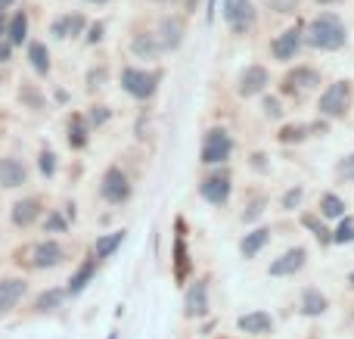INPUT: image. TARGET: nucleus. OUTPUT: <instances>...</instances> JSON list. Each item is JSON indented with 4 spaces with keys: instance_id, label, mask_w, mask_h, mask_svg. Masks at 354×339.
<instances>
[{
    "instance_id": "nucleus-23",
    "label": "nucleus",
    "mask_w": 354,
    "mask_h": 339,
    "mask_svg": "<svg viewBox=\"0 0 354 339\" xmlns=\"http://www.w3.org/2000/svg\"><path fill=\"white\" fill-rule=\"evenodd\" d=\"M28 59H31V66H35L37 75H47L50 72V53H47V47H44L41 41H31L28 44Z\"/></svg>"
},
{
    "instance_id": "nucleus-51",
    "label": "nucleus",
    "mask_w": 354,
    "mask_h": 339,
    "mask_svg": "<svg viewBox=\"0 0 354 339\" xmlns=\"http://www.w3.org/2000/svg\"><path fill=\"white\" fill-rule=\"evenodd\" d=\"M153 3H165V0H153Z\"/></svg>"
},
{
    "instance_id": "nucleus-40",
    "label": "nucleus",
    "mask_w": 354,
    "mask_h": 339,
    "mask_svg": "<svg viewBox=\"0 0 354 339\" xmlns=\"http://www.w3.org/2000/svg\"><path fill=\"white\" fill-rule=\"evenodd\" d=\"M81 28H84V19H81V16H68V35H78Z\"/></svg>"
},
{
    "instance_id": "nucleus-4",
    "label": "nucleus",
    "mask_w": 354,
    "mask_h": 339,
    "mask_svg": "<svg viewBox=\"0 0 354 339\" xmlns=\"http://www.w3.org/2000/svg\"><path fill=\"white\" fill-rule=\"evenodd\" d=\"M230 149H233L230 134L224 128H212L205 137V147H202V162H212V165L214 162H224L230 156Z\"/></svg>"
},
{
    "instance_id": "nucleus-15",
    "label": "nucleus",
    "mask_w": 354,
    "mask_h": 339,
    "mask_svg": "<svg viewBox=\"0 0 354 339\" xmlns=\"http://www.w3.org/2000/svg\"><path fill=\"white\" fill-rule=\"evenodd\" d=\"M187 315H193V318L208 315V293H205V284H202V280L187 290Z\"/></svg>"
},
{
    "instance_id": "nucleus-25",
    "label": "nucleus",
    "mask_w": 354,
    "mask_h": 339,
    "mask_svg": "<svg viewBox=\"0 0 354 339\" xmlns=\"http://www.w3.org/2000/svg\"><path fill=\"white\" fill-rule=\"evenodd\" d=\"M93 271H97V265H93V262H84V265H81L78 271H75V277L68 280V293H72V296H78V293L84 290L87 284H91Z\"/></svg>"
},
{
    "instance_id": "nucleus-30",
    "label": "nucleus",
    "mask_w": 354,
    "mask_h": 339,
    "mask_svg": "<svg viewBox=\"0 0 354 339\" xmlns=\"http://www.w3.org/2000/svg\"><path fill=\"white\" fill-rule=\"evenodd\" d=\"M354 240V218L342 215V224L333 230V243H351Z\"/></svg>"
},
{
    "instance_id": "nucleus-49",
    "label": "nucleus",
    "mask_w": 354,
    "mask_h": 339,
    "mask_svg": "<svg viewBox=\"0 0 354 339\" xmlns=\"http://www.w3.org/2000/svg\"><path fill=\"white\" fill-rule=\"evenodd\" d=\"M348 284H351V286H354V274H348Z\"/></svg>"
},
{
    "instance_id": "nucleus-12",
    "label": "nucleus",
    "mask_w": 354,
    "mask_h": 339,
    "mask_svg": "<svg viewBox=\"0 0 354 339\" xmlns=\"http://www.w3.org/2000/svg\"><path fill=\"white\" fill-rule=\"evenodd\" d=\"M22 296H25V280H19V277L0 280V311H10Z\"/></svg>"
},
{
    "instance_id": "nucleus-21",
    "label": "nucleus",
    "mask_w": 354,
    "mask_h": 339,
    "mask_svg": "<svg viewBox=\"0 0 354 339\" xmlns=\"http://www.w3.org/2000/svg\"><path fill=\"white\" fill-rule=\"evenodd\" d=\"M301 305H305V309H301V311H305V315H314V318H317V315H324V311L330 309V302H326V296H324V293H320V290H314V286H308V290H305V296H301Z\"/></svg>"
},
{
    "instance_id": "nucleus-46",
    "label": "nucleus",
    "mask_w": 354,
    "mask_h": 339,
    "mask_svg": "<svg viewBox=\"0 0 354 339\" xmlns=\"http://www.w3.org/2000/svg\"><path fill=\"white\" fill-rule=\"evenodd\" d=\"M6 35V19H3V10H0V37Z\"/></svg>"
},
{
    "instance_id": "nucleus-31",
    "label": "nucleus",
    "mask_w": 354,
    "mask_h": 339,
    "mask_svg": "<svg viewBox=\"0 0 354 339\" xmlns=\"http://www.w3.org/2000/svg\"><path fill=\"white\" fill-rule=\"evenodd\" d=\"M174 259H177V280H183L189 271V262H187V246H183L180 237H177V246H174Z\"/></svg>"
},
{
    "instance_id": "nucleus-10",
    "label": "nucleus",
    "mask_w": 354,
    "mask_h": 339,
    "mask_svg": "<svg viewBox=\"0 0 354 339\" xmlns=\"http://www.w3.org/2000/svg\"><path fill=\"white\" fill-rule=\"evenodd\" d=\"M62 259H66V249H62L59 243L47 240V243H41V246H35L31 265H35V268H56Z\"/></svg>"
},
{
    "instance_id": "nucleus-34",
    "label": "nucleus",
    "mask_w": 354,
    "mask_h": 339,
    "mask_svg": "<svg viewBox=\"0 0 354 339\" xmlns=\"http://www.w3.org/2000/svg\"><path fill=\"white\" fill-rule=\"evenodd\" d=\"M301 196H305V190H301V187H292V190L283 196V209H299Z\"/></svg>"
},
{
    "instance_id": "nucleus-3",
    "label": "nucleus",
    "mask_w": 354,
    "mask_h": 339,
    "mask_svg": "<svg viewBox=\"0 0 354 339\" xmlns=\"http://www.w3.org/2000/svg\"><path fill=\"white\" fill-rule=\"evenodd\" d=\"M348 103H351V84L348 81H336L330 91L320 97V112L326 118H342L348 112Z\"/></svg>"
},
{
    "instance_id": "nucleus-24",
    "label": "nucleus",
    "mask_w": 354,
    "mask_h": 339,
    "mask_svg": "<svg viewBox=\"0 0 354 339\" xmlns=\"http://www.w3.org/2000/svg\"><path fill=\"white\" fill-rule=\"evenodd\" d=\"M134 53H137V56H143V59H153V56H159V53H162L159 37H153V35H140V37H134Z\"/></svg>"
},
{
    "instance_id": "nucleus-43",
    "label": "nucleus",
    "mask_w": 354,
    "mask_h": 339,
    "mask_svg": "<svg viewBox=\"0 0 354 339\" xmlns=\"http://www.w3.org/2000/svg\"><path fill=\"white\" fill-rule=\"evenodd\" d=\"M100 37H103V25H91V35H87V41H91V44H97L100 41Z\"/></svg>"
},
{
    "instance_id": "nucleus-8",
    "label": "nucleus",
    "mask_w": 354,
    "mask_h": 339,
    "mask_svg": "<svg viewBox=\"0 0 354 339\" xmlns=\"http://www.w3.org/2000/svg\"><path fill=\"white\" fill-rule=\"evenodd\" d=\"M264 87H268V68L264 66H249L239 75V93H243V97H255Z\"/></svg>"
},
{
    "instance_id": "nucleus-13",
    "label": "nucleus",
    "mask_w": 354,
    "mask_h": 339,
    "mask_svg": "<svg viewBox=\"0 0 354 339\" xmlns=\"http://www.w3.org/2000/svg\"><path fill=\"white\" fill-rule=\"evenodd\" d=\"M28 172H25L22 162L16 159H0V184L3 187H22Z\"/></svg>"
},
{
    "instance_id": "nucleus-45",
    "label": "nucleus",
    "mask_w": 354,
    "mask_h": 339,
    "mask_svg": "<svg viewBox=\"0 0 354 339\" xmlns=\"http://www.w3.org/2000/svg\"><path fill=\"white\" fill-rule=\"evenodd\" d=\"M10 50H12V44H10V41H0V62L10 59Z\"/></svg>"
},
{
    "instance_id": "nucleus-29",
    "label": "nucleus",
    "mask_w": 354,
    "mask_h": 339,
    "mask_svg": "<svg viewBox=\"0 0 354 339\" xmlns=\"http://www.w3.org/2000/svg\"><path fill=\"white\" fill-rule=\"evenodd\" d=\"M62 299H66V293H62V290H50V293H44V296L37 299L35 309H37V311H53L56 305L62 302Z\"/></svg>"
},
{
    "instance_id": "nucleus-7",
    "label": "nucleus",
    "mask_w": 354,
    "mask_h": 339,
    "mask_svg": "<svg viewBox=\"0 0 354 339\" xmlns=\"http://www.w3.org/2000/svg\"><path fill=\"white\" fill-rule=\"evenodd\" d=\"M131 193V184L128 178H124L122 168H109V172L103 174V196L109 199V203H124Z\"/></svg>"
},
{
    "instance_id": "nucleus-50",
    "label": "nucleus",
    "mask_w": 354,
    "mask_h": 339,
    "mask_svg": "<svg viewBox=\"0 0 354 339\" xmlns=\"http://www.w3.org/2000/svg\"><path fill=\"white\" fill-rule=\"evenodd\" d=\"M91 3H106V0H91Z\"/></svg>"
},
{
    "instance_id": "nucleus-20",
    "label": "nucleus",
    "mask_w": 354,
    "mask_h": 339,
    "mask_svg": "<svg viewBox=\"0 0 354 339\" xmlns=\"http://www.w3.org/2000/svg\"><path fill=\"white\" fill-rule=\"evenodd\" d=\"M286 84L295 87V91H311V87L320 84V75L314 68H295V72H289Z\"/></svg>"
},
{
    "instance_id": "nucleus-42",
    "label": "nucleus",
    "mask_w": 354,
    "mask_h": 339,
    "mask_svg": "<svg viewBox=\"0 0 354 339\" xmlns=\"http://www.w3.org/2000/svg\"><path fill=\"white\" fill-rule=\"evenodd\" d=\"M47 230H66V221L59 215H50L47 218Z\"/></svg>"
},
{
    "instance_id": "nucleus-6",
    "label": "nucleus",
    "mask_w": 354,
    "mask_h": 339,
    "mask_svg": "<svg viewBox=\"0 0 354 339\" xmlns=\"http://www.w3.org/2000/svg\"><path fill=\"white\" fill-rule=\"evenodd\" d=\"M305 259H308L305 249H301V246H292L289 253H283L277 262H270V274H274V277H292V274L301 271Z\"/></svg>"
},
{
    "instance_id": "nucleus-28",
    "label": "nucleus",
    "mask_w": 354,
    "mask_h": 339,
    "mask_svg": "<svg viewBox=\"0 0 354 339\" xmlns=\"http://www.w3.org/2000/svg\"><path fill=\"white\" fill-rule=\"evenodd\" d=\"M68 143L72 147H84L87 143V128L81 118H72V125H68Z\"/></svg>"
},
{
    "instance_id": "nucleus-27",
    "label": "nucleus",
    "mask_w": 354,
    "mask_h": 339,
    "mask_svg": "<svg viewBox=\"0 0 354 339\" xmlns=\"http://www.w3.org/2000/svg\"><path fill=\"white\" fill-rule=\"evenodd\" d=\"M301 224H305L308 230H314V237H317V243H320V246H326V243L333 240V237H330V230H326L324 224H320V218H314V215H301Z\"/></svg>"
},
{
    "instance_id": "nucleus-17",
    "label": "nucleus",
    "mask_w": 354,
    "mask_h": 339,
    "mask_svg": "<svg viewBox=\"0 0 354 339\" xmlns=\"http://www.w3.org/2000/svg\"><path fill=\"white\" fill-rule=\"evenodd\" d=\"M268 237H270L268 228H258V230H252V234H245L243 243H239V253H243L245 259H255V255L268 246Z\"/></svg>"
},
{
    "instance_id": "nucleus-38",
    "label": "nucleus",
    "mask_w": 354,
    "mask_h": 339,
    "mask_svg": "<svg viewBox=\"0 0 354 339\" xmlns=\"http://www.w3.org/2000/svg\"><path fill=\"white\" fill-rule=\"evenodd\" d=\"M305 134H308V128H286L280 134V140H301Z\"/></svg>"
},
{
    "instance_id": "nucleus-18",
    "label": "nucleus",
    "mask_w": 354,
    "mask_h": 339,
    "mask_svg": "<svg viewBox=\"0 0 354 339\" xmlns=\"http://www.w3.org/2000/svg\"><path fill=\"white\" fill-rule=\"evenodd\" d=\"M25 37H28V12H16V16L6 22V41H10L12 47H19Z\"/></svg>"
},
{
    "instance_id": "nucleus-5",
    "label": "nucleus",
    "mask_w": 354,
    "mask_h": 339,
    "mask_svg": "<svg viewBox=\"0 0 354 339\" xmlns=\"http://www.w3.org/2000/svg\"><path fill=\"white\" fill-rule=\"evenodd\" d=\"M224 16L233 31H249L255 22V6L252 0H224Z\"/></svg>"
},
{
    "instance_id": "nucleus-41",
    "label": "nucleus",
    "mask_w": 354,
    "mask_h": 339,
    "mask_svg": "<svg viewBox=\"0 0 354 339\" xmlns=\"http://www.w3.org/2000/svg\"><path fill=\"white\" fill-rule=\"evenodd\" d=\"M264 109H268V116H270V118H280V103H277L274 97L264 100Z\"/></svg>"
},
{
    "instance_id": "nucleus-19",
    "label": "nucleus",
    "mask_w": 354,
    "mask_h": 339,
    "mask_svg": "<svg viewBox=\"0 0 354 339\" xmlns=\"http://www.w3.org/2000/svg\"><path fill=\"white\" fill-rule=\"evenodd\" d=\"M180 22L177 19H162V25H159V44H162V50H174L177 44H180Z\"/></svg>"
},
{
    "instance_id": "nucleus-9",
    "label": "nucleus",
    "mask_w": 354,
    "mask_h": 339,
    "mask_svg": "<svg viewBox=\"0 0 354 339\" xmlns=\"http://www.w3.org/2000/svg\"><path fill=\"white\" fill-rule=\"evenodd\" d=\"M227 196H230V178L227 174H212V178L202 181V199L221 205L227 203Z\"/></svg>"
},
{
    "instance_id": "nucleus-14",
    "label": "nucleus",
    "mask_w": 354,
    "mask_h": 339,
    "mask_svg": "<svg viewBox=\"0 0 354 339\" xmlns=\"http://www.w3.org/2000/svg\"><path fill=\"white\" fill-rule=\"evenodd\" d=\"M37 215H41V203H37L35 196H28V199L12 205V224H16V228H28Z\"/></svg>"
},
{
    "instance_id": "nucleus-47",
    "label": "nucleus",
    "mask_w": 354,
    "mask_h": 339,
    "mask_svg": "<svg viewBox=\"0 0 354 339\" xmlns=\"http://www.w3.org/2000/svg\"><path fill=\"white\" fill-rule=\"evenodd\" d=\"M12 3H16V0H0V10H10Z\"/></svg>"
},
{
    "instance_id": "nucleus-32",
    "label": "nucleus",
    "mask_w": 354,
    "mask_h": 339,
    "mask_svg": "<svg viewBox=\"0 0 354 339\" xmlns=\"http://www.w3.org/2000/svg\"><path fill=\"white\" fill-rule=\"evenodd\" d=\"M37 165H41V172L47 174V178H53V174H56V156L50 153V149H44V153H41V162H37Z\"/></svg>"
},
{
    "instance_id": "nucleus-33",
    "label": "nucleus",
    "mask_w": 354,
    "mask_h": 339,
    "mask_svg": "<svg viewBox=\"0 0 354 339\" xmlns=\"http://www.w3.org/2000/svg\"><path fill=\"white\" fill-rule=\"evenodd\" d=\"M264 205H268V199H264V196L252 199V203H249V209H245V215H243V218H245V221H255V218L264 212Z\"/></svg>"
},
{
    "instance_id": "nucleus-35",
    "label": "nucleus",
    "mask_w": 354,
    "mask_h": 339,
    "mask_svg": "<svg viewBox=\"0 0 354 339\" xmlns=\"http://www.w3.org/2000/svg\"><path fill=\"white\" fill-rule=\"evenodd\" d=\"M339 174H342V178H348V181H354V153L345 156V159L339 162Z\"/></svg>"
},
{
    "instance_id": "nucleus-22",
    "label": "nucleus",
    "mask_w": 354,
    "mask_h": 339,
    "mask_svg": "<svg viewBox=\"0 0 354 339\" xmlns=\"http://www.w3.org/2000/svg\"><path fill=\"white\" fill-rule=\"evenodd\" d=\"M122 243H124V230L106 234V237H100V240H97V246H93V255H97V259H109V255L115 253Z\"/></svg>"
},
{
    "instance_id": "nucleus-36",
    "label": "nucleus",
    "mask_w": 354,
    "mask_h": 339,
    "mask_svg": "<svg viewBox=\"0 0 354 339\" xmlns=\"http://www.w3.org/2000/svg\"><path fill=\"white\" fill-rule=\"evenodd\" d=\"M270 6H274L277 12H292L295 6H299V0H270Z\"/></svg>"
},
{
    "instance_id": "nucleus-37",
    "label": "nucleus",
    "mask_w": 354,
    "mask_h": 339,
    "mask_svg": "<svg viewBox=\"0 0 354 339\" xmlns=\"http://www.w3.org/2000/svg\"><path fill=\"white\" fill-rule=\"evenodd\" d=\"M106 118H109V109H106V106H93V112H91V125H103Z\"/></svg>"
},
{
    "instance_id": "nucleus-44",
    "label": "nucleus",
    "mask_w": 354,
    "mask_h": 339,
    "mask_svg": "<svg viewBox=\"0 0 354 339\" xmlns=\"http://www.w3.org/2000/svg\"><path fill=\"white\" fill-rule=\"evenodd\" d=\"M19 97H22L25 103H31V106H41V97H37L35 91H22V93H19Z\"/></svg>"
},
{
    "instance_id": "nucleus-1",
    "label": "nucleus",
    "mask_w": 354,
    "mask_h": 339,
    "mask_svg": "<svg viewBox=\"0 0 354 339\" xmlns=\"http://www.w3.org/2000/svg\"><path fill=\"white\" fill-rule=\"evenodd\" d=\"M308 44L317 50H339L345 44V25L339 16L333 12H324L317 16L311 25H308Z\"/></svg>"
},
{
    "instance_id": "nucleus-16",
    "label": "nucleus",
    "mask_w": 354,
    "mask_h": 339,
    "mask_svg": "<svg viewBox=\"0 0 354 339\" xmlns=\"http://www.w3.org/2000/svg\"><path fill=\"white\" fill-rule=\"evenodd\" d=\"M274 321H270L268 311H252V315H243L239 318V330L243 333H270Z\"/></svg>"
},
{
    "instance_id": "nucleus-26",
    "label": "nucleus",
    "mask_w": 354,
    "mask_h": 339,
    "mask_svg": "<svg viewBox=\"0 0 354 339\" xmlns=\"http://www.w3.org/2000/svg\"><path fill=\"white\" fill-rule=\"evenodd\" d=\"M320 215H324V218H342L345 215L342 196H336V193H326V196L320 199Z\"/></svg>"
},
{
    "instance_id": "nucleus-39",
    "label": "nucleus",
    "mask_w": 354,
    "mask_h": 339,
    "mask_svg": "<svg viewBox=\"0 0 354 339\" xmlns=\"http://www.w3.org/2000/svg\"><path fill=\"white\" fill-rule=\"evenodd\" d=\"M53 35L56 37H68V19H56V22H53Z\"/></svg>"
},
{
    "instance_id": "nucleus-11",
    "label": "nucleus",
    "mask_w": 354,
    "mask_h": 339,
    "mask_svg": "<svg viewBox=\"0 0 354 339\" xmlns=\"http://www.w3.org/2000/svg\"><path fill=\"white\" fill-rule=\"evenodd\" d=\"M299 44H301L299 28H289V31H283L274 44H270V50H274L277 59H292V56L299 53Z\"/></svg>"
},
{
    "instance_id": "nucleus-48",
    "label": "nucleus",
    "mask_w": 354,
    "mask_h": 339,
    "mask_svg": "<svg viewBox=\"0 0 354 339\" xmlns=\"http://www.w3.org/2000/svg\"><path fill=\"white\" fill-rule=\"evenodd\" d=\"M317 3H339V0H317Z\"/></svg>"
},
{
    "instance_id": "nucleus-2",
    "label": "nucleus",
    "mask_w": 354,
    "mask_h": 339,
    "mask_svg": "<svg viewBox=\"0 0 354 339\" xmlns=\"http://www.w3.org/2000/svg\"><path fill=\"white\" fill-rule=\"evenodd\" d=\"M159 75L156 72H143V68H124L122 72V87L137 100H149L156 93Z\"/></svg>"
}]
</instances>
